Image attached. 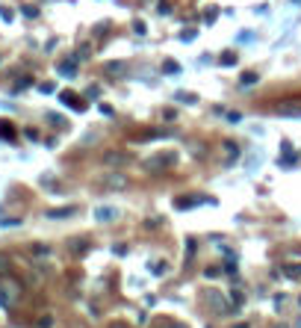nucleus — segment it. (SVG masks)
Returning <instances> with one entry per match:
<instances>
[{
    "label": "nucleus",
    "mask_w": 301,
    "mask_h": 328,
    "mask_svg": "<svg viewBox=\"0 0 301 328\" xmlns=\"http://www.w3.org/2000/svg\"><path fill=\"white\" fill-rule=\"evenodd\" d=\"M284 272H287V278H301V266H299V263H293V266H287Z\"/></svg>",
    "instance_id": "17"
},
{
    "label": "nucleus",
    "mask_w": 301,
    "mask_h": 328,
    "mask_svg": "<svg viewBox=\"0 0 301 328\" xmlns=\"http://www.w3.org/2000/svg\"><path fill=\"white\" fill-rule=\"evenodd\" d=\"M0 18H3V21H12V18H15V12H12L9 6H0Z\"/></svg>",
    "instance_id": "21"
},
{
    "label": "nucleus",
    "mask_w": 301,
    "mask_h": 328,
    "mask_svg": "<svg viewBox=\"0 0 301 328\" xmlns=\"http://www.w3.org/2000/svg\"><path fill=\"white\" fill-rule=\"evenodd\" d=\"M166 272H168V263H166V260H151V275L160 278V275H166Z\"/></svg>",
    "instance_id": "10"
},
{
    "label": "nucleus",
    "mask_w": 301,
    "mask_h": 328,
    "mask_svg": "<svg viewBox=\"0 0 301 328\" xmlns=\"http://www.w3.org/2000/svg\"><path fill=\"white\" fill-rule=\"evenodd\" d=\"M195 204H207V198H204V195H195L192 201H177L174 207H177V210H189V207H195Z\"/></svg>",
    "instance_id": "9"
},
{
    "label": "nucleus",
    "mask_w": 301,
    "mask_h": 328,
    "mask_svg": "<svg viewBox=\"0 0 301 328\" xmlns=\"http://www.w3.org/2000/svg\"><path fill=\"white\" fill-rule=\"evenodd\" d=\"M59 101H62V104H68V107H71V109H77V112H86L83 98H80V95H74V92H62V95H59Z\"/></svg>",
    "instance_id": "4"
},
{
    "label": "nucleus",
    "mask_w": 301,
    "mask_h": 328,
    "mask_svg": "<svg viewBox=\"0 0 301 328\" xmlns=\"http://www.w3.org/2000/svg\"><path fill=\"white\" fill-rule=\"evenodd\" d=\"M133 33H136V36H145V33H148V24H145V21H133Z\"/></svg>",
    "instance_id": "18"
},
{
    "label": "nucleus",
    "mask_w": 301,
    "mask_h": 328,
    "mask_svg": "<svg viewBox=\"0 0 301 328\" xmlns=\"http://www.w3.org/2000/svg\"><path fill=\"white\" fill-rule=\"evenodd\" d=\"M219 65H225V68H231V65H236V53H234V50H225V53L219 56Z\"/></svg>",
    "instance_id": "11"
},
{
    "label": "nucleus",
    "mask_w": 301,
    "mask_h": 328,
    "mask_svg": "<svg viewBox=\"0 0 301 328\" xmlns=\"http://www.w3.org/2000/svg\"><path fill=\"white\" fill-rule=\"evenodd\" d=\"M157 12H160V15H171V6H168V3H160Z\"/></svg>",
    "instance_id": "26"
},
{
    "label": "nucleus",
    "mask_w": 301,
    "mask_h": 328,
    "mask_svg": "<svg viewBox=\"0 0 301 328\" xmlns=\"http://www.w3.org/2000/svg\"><path fill=\"white\" fill-rule=\"evenodd\" d=\"M38 89H41V92H44V95H50V92H53V83H41V86H38Z\"/></svg>",
    "instance_id": "32"
},
{
    "label": "nucleus",
    "mask_w": 301,
    "mask_h": 328,
    "mask_svg": "<svg viewBox=\"0 0 301 328\" xmlns=\"http://www.w3.org/2000/svg\"><path fill=\"white\" fill-rule=\"evenodd\" d=\"M15 302H18V284L0 278V308L9 311V308H15Z\"/></svg>",
    "instance_id": "1"
},
{
    "label": "nucleus",
    "mask_w": 301,
    "mask_h": 328,
    "mask_svg": "<svg viewBox=\"0 0 301 328\" xmlns=\"http://www.w3.org/2000/svg\"><path fill=\"white\" fill-rule=\"evenodd\" d=\"M103 163H106V166H127L130 157H127V154H118V151H115V154L106 151V154H103Z\"/></svg>",
    "instance_id": "5"
},
{
    "label": "nucleus",
    "mask_w": 301,
    "mask_h": 328,
    "mask_svg": "<svg viewBox=\"0 0 301 328\" xmlns=\"http://www.w3.org/2000/svg\"><path fill=\"white\" fill-rule=\"evenodd\" d=\"M160 328H186V326H183V323H177V320H166Z\"/></svg>",
    "instance_id": "24"
},
{
    "label": "nucleus",
    "mask_w": 301,
    "mask_h": 328,
    "mask_svg": "<svg viewBox=\"0 0 301 328\" xmlns=\"http://www.w3.org/2000/svg\"><path fill=\"white\" fill-rule=\"evenodd\" d=\"M47 121H53V124H65V121H62V118H59L56 112H47Z\"/></svg>",
    "instance_id": "29"
},
{
    "label": "nucleus",
    "mask_w": 301,
    "mask_h": 328,
    "mask_svg": "<svg viewBox=\"0 0 301 328\" xmlns=\"http://www.w3.org/2000/svg\"><path fill=\"white\" fill-rule=\"evenodd\" d=\"M106 186H127V178H124V175H115V178H106Z\"/></svg>",
    "instance_id": "16"
},
{
    "label": "nucleus",
    "mask_w": 301,
    "mask_h": 328,
    "mask_svg": "<svg viewBox=\"0 0 301 328\" xmlns=\"http://www.w3.org/2000/svg\"><path fill=\"white\" fill-rule=\"evenodd\" d=\"M219 272H222V269H219V266H210V269H204V275H207V278H216V275H219Z\"/></svg>",
    "instance_id": "28"
},
{
    "label": "nucleus",
    "mask_w": 301,
    "mask_h": 328,
    "mask_svg": "<svg viewBox=\"0 0 301 328\" xmlns=\"http://www.w3.org/2000/svg\"><path fill=\"white\" fill-rule=\"evenodd\" d=\"M109 328H130V326H124V323H112Z\"/></svg>",
    "instance_id": "33"
},
{
    "label": "nucleus",
    "mask_w": 301,
    "mask_h": 328,
    "mask_svg": "<svg viewBox=\"0 0 301 328\" xmlns=\"http://www.w3.org/2000/svg\"><path fill=\"white\" fill-rule=\"evenodd\" d=\"M257 80H260V77H257V74H254V71H245V74H242V77H239V86H254V83H257Z\"/></svg>",
    "instance_id": "13"
},
{
    "label": "nucleus",
    "mask_w": 301,
    "mask_h": 328,
    "mask_svg": "<svg viewBox=\"0 0 301 328\" xmlns=\"http://www.w3.org/2000/svg\"><path fill=\"white\" fill-rule=\"evenodd\" d=\"M234 328H248V323H239V326H234Z\"/></svg>",
    "instance_id": "34"
},
{
    "label": "nucleus",
    "mask_w": 301,
    "mask_h": 328,
    "mask_svg": "<svg viewBox=\"0 0 301 328\" xmlns=\"http://www.w3.org/2000/svg\"><path fill=\"white\" fill-rule=\"evenodd\" d=\"M50 323H53L50 317H41V320H38V328H50Z\"/></svg>",
    "instance_id": "31"
},
{
    "label": "nucleus",
    "mask_w": 301,
    "mask_h": 328,
    "mask_svg": "<svg viewBox=\"0 0 301 328\" xmlns=\"http://www.w3.org/2000/svg\"><path fill=\"white\" fill-rule=\"evenodd\" d=\"M210 299H213V305H216V308H219V311H222V314H225V302H222V296H219V293H216V290H213V293H210Z\"/></svg>",
    "instance_id": "20"
},
{
    "label": "nucleus",
    "mask_w": 301,
    "mask_h": 328,
    "mask_svg": "<svg viewBox=\"0 0 301 328\" xmlns=\"http://www.w3.org/2000/svg\"><path fill=\"white\" fill-rule=\"evenodd\" d=\"M174 101H186V104H195V101H198V95H192V92H177V95H174Z\"/></svg>",
    "instance_id": "15"
},
{
    "label": "nucleus",
    "mask_w": 301,
    "mask_h": 328,
    "mask_svg": "<svg viewBox=\"0 0 301 328\" xmlns=\"http://www.w3.org/2000/svg\"><path fill=\"white\" fill-rule=\"evenodd\" d=\"M9 269V257L6 255H0V272H6Z\"/></svg>",
    "instance_id": "30"
},
{
    "label": "nucleus",
    "mask_w": 301,
    "mask_h": 328,
    "mask_svg": "<svg viewBox=\"0 0 301 328\" xmlns=\"http://www.w3.org/2000/svg\"><path fill=\"white\" fill-rule=\"evenodd\" d=\"M296 3H301V0H296Z\"/></svg>",
    "instance_id": "36"
},
{
    "label": "nucleus",
    "mask_w": 301,
    "mask_h": 328,
    "mask_svg": "<svg viewBox=\"0 0 301 328\" xmlns=\"http://www.w3.org/2000/svg\"><path fill=\"white\" fill-rule=\"evenodd\" d=\"M174 163H177V154H174V151H166V154L148 157V160H145V169H148V172H160V169H171Z\"/></svg>",
    "instance_id": "2"
},
{
    "label": "nucleus",
    "mask_w": 301,
    "mask_h": 328,
    "mask_svg": "<svg viewBox=\"0 0 301 328\" xmlns=\"http://www.w3.org/2000/svg\"><path fill=\"white\" fill-rule=\"evenodd\" d=\"M24 15H27V18H35V15H38V9H35V6H24Z\"/></svg>",
    "instance_id": "27"
},
{
    "label": "nucleus",
    "mask_w": 301,
    "mask_h": 328,
    "mask_svg": "<svg viewBox=\"0 0 301 328\" xmlns=\"http://www.w3.org/2000/svg\"><path fill=\"white\" fill-rule=\"evenodd\" d=\"M115 216H118L115 207H98V210H95V219H98V222H112Z\"/></svg>",
    "instance_id": "6"
},
{
    "label": "nucleus",
    "mask_w": 301,
    "mask_h": 328,
    "mask_svg": "<svg viewBox=\"0 0 301 328\" xmlns=\"http://www.w3.org/2000/svg\"><path fill=\"white\" fill-rule=\"evenodd\" d=\"M15 225H21L18 219H0V228H15Z\"/></svg>",
    "instance_id": "25"
},
{
    "label": "nucleus",
    "mask_w": 301,
    "mask_h": 328,
    "mask_svg": "<svg viewBox=\"0 0 301 328\" xmlns=\"http://www.w3.org/2000/svg\"><path fill=\"white\" fill-rule=\"evenodd\" d=\"M0 62H3V56H0Z\"/></svg>",
    "instance_id": "35"
},
{
    "label": "nucleus",
    "mask_w": 301,
    "mask_h": 328,
    "mask_svg": "<svg viewBox=\"0 0 301 328\" xmlns=\"http://www.w3.org/2000/svg\"><path fill=\"white\" fill-rule=\"evenodd\" d=\"M12 136H15L12 124H9V121H0V139H12Z\"/></svg>",
    "instance_id": "14"
},
{
    "label": "nucleus",
    "mask_w": 301,
    "mask_h": 328,
    "mask_svg": "<svg viewBox=\"0 0 301 328\" xmlns=\"http://www.w3.org/2000/svg\"><path fill=\"white\" fill-rule=\"evenodd\" d=\"M195 36H198V33L189 27V30H183V33H180V41H195Z\"/></svg>",
    "instance_id": "19"
},
{
    "label": "nucleus",
    "mask_w": 301,
    "mask_h": 328,
    "mask_svg": "<svg viewBox=\"0 0 301 328\" xmlns=\"http://www.w3.org/2000/svg\"><path fill=\"white\" fill-rule=\"evenodd\" d=\"M59 74H65V77L77 74V62H59Z\"/></svg>",
    "instance_id": "12"
},
{
    "label": "nucleus",
    "mask_w": 301,
    "mask_h": 328,
    "mask_svg": "<svg viewBox=\"0 0 301 328\" xmlns=\"http://www.w3.org/2000/svg\"><path fill=\"white\" fill-rule=\"evenodd\" d=\"M275 112L281 118H301V101H284L275 107Z\"/></svg>",
    "instance_id": "3"
},
{
    "label": "nucleus",
    "mask_w": 301,
    "mask_h": 328,
    "mask_svg": "<svg viewBox=\"0 0 301 328\" xmlns=\"http://www.w3.org/2000/svg\"><path fill=\"white\" fill-rule=\"evenodd\" d=\"M216 18H219V12H213V6H210V9H207V12H204V21H207V24H213V21H216Z\"/></svg>",
    "instance_id": "22"
},
{
    "label": "nucleus",
    "mask_w": 301,
    "mask_h": 328,
    "mask_svg": "<svg viewBox=\"0 0 301 328\" xmlns=\"http://www.w3.org/2000/svg\"><path fill=\"white\" fill-rule=\"evenodd\" d=\"M192 257H195V240L186 243V260H192Z\"/></svg>",
    "instance_id": "23"
},
{
    "label": "nucleus",
    "mask_w": 301,
    "mask_h": 328,
    "mask_svg": "<svg viewBox=\"0 0 301 328\" xmlns=\"http://www.w3.org/2000/svg\"><path fill=\"white\" fill-rule=\"evenodd\" d=\"M109 77H124L127 74V65L124 62H106V68H103Z\"/></svg>",
    "instance_id": "7"
},
{
    "label": "nucleus",
    "mask_w": 301,
    "mask_h": 328,
    "mask_svg": "<svg viewBox=\"0 0 301 328\" xmlns=\"http://www.w3.org/2000/svg\"><path fill=\"white\" fill-rule=\"evenodd\" d=\"M74 213H77L74 207H56V210H47V219H68Z\"/></svg>",
    "instance_id": "8"
}]
</instances>
